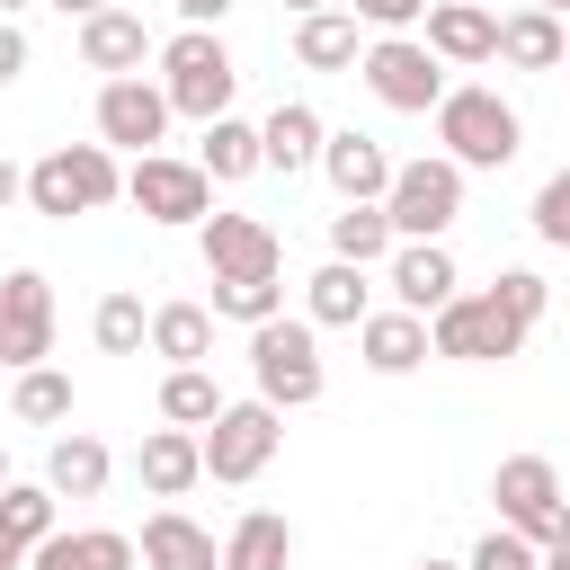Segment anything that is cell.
<instances>
[{
	"instance_id": "obj_1",
	"label": "cell",
	"mask_w": 570,
	"mask_h": 570,
	"mask_svg": "<svg viewBox=\"0 0 570 570\" xmlns=\"http://www.w3.org/2000/svg\"><path fill=\"white\" fill-rule=\"evenodd\" d=\"M232 89H240V71H232V53H223L214 27H178L160 45V98H169V116L214 125V116H232Z\"/></svg>"
},
{
	"instance_id": "obj_2",
	"label": "cell",
	"mask_w": 570,
	"mask_h": 570,
	"mask_svg": "<svg viewBox=\"0 0 570 570\" xmlns=\"http://www.w3.org/2000/svg\"><path fill=\"white\" fill-rule=\"evenodd\" d=\"M436 142H445V160L454 169H508L517 160V142H525V125H517V107L499 98V89H445L436 98Z\"/></svg>"
},
{
	"instance_id": "obj_3",
	"label": "cell",
	"mask_w": 570,
	"mask_h": 570,
	"mask_svg": "<svg viewBox=\"0 0 570 570\" xmlns=\"http://www.w3.org/2000/svg\"><path fill=\"white\" fill-rule=\"evenodd\" d=\"M116 196H125V169H116L107 142H53V151L27 169V205L53 214V223L98 214V205H116Z\"/></svg>"
},
{
	"instance_id": "obj_4",
	"label": "cell",
	"mask_w": 570,
	"mask_h": 570,
	"mask_svg": "<svg viewBox=\"0 0 570 570\" xmlns=\"http://www.w3.org/2000/svg\"><path fill=\"white\" fill-rule=\"evenodd\" d=\"M454 214H463V169H454L445 151L392 169V187H383V223H392V240H445Z\"/></svg>"
},
{
	"instance_id": "obj_5",
	"label": "cell",
	"mask_w": 570,
	"mask_h": 570,
	"mask_svg": "<svg viewBox=\"0 0 570 570\" xmlns=\"http://www.w3.org/2000/svg\"><path fill=\"white\" fill-rule=\"evenodd\" d=\"M249 374H258V401L267 410H303V401H321V338H312V321H258L249 330Z\"/></svg>"
},
{
	"instance_id": "obj_6",
	"label": "cell",
	"mask_w": 570,
	"mask_h": 570,
	"mask_svg": "<svg viewBox=\"0 0 570 570\" xmlns=\"http://www.w3.org/2000/svg\"><path fill=\"white\" fill-rule=\"evenodd\" d=\"M285 445V410L267 401H223L214 428H196V454H205V481H258Z\"/></svg>"
},
{
	"instance_id": "obj_7",
	"label": "cell",
	"mask_w": 570,
	"mask_h": 570,
	"mask_svg": "<svg viewBox=\"0 0 570 570\" xmlns=\"http://www.w3.org/2000/svg\"><path fill=\"white\" fill-rule=\"evenodd\" d=\"M356 80H365L392 116H428V107L445 98V62H436L419 36H374V45L356 53Z\"/></svg>"
},
{
	"instance_id": "obj_8",
	"label": "cell",
	"mask_w": 570,
	"mask_h": 570,
	"mask_svg": "<svg viewBox=\"0 0 570 570\" xmlns=\"http://www.w3.org/2000/svg\"><path fill=\"white\" fill-rule=\"evenodd\" d=\"M490 499H499V525H508V534H525L534 552H543L552 534H570V508H561V472H552L543 454H508V463L490 472Z\"/></svg>"
},
{
	"instance_id": "obj_9",
	"label": "cell",
	"mask_w": 570,
	"mask_h": 570,
	"mask_svg": "<svg viewBox=\"0 0 570 570\" xmlns=\"http://www.w3.org/2000/svg\"><path fill=\"white\" fill-rule=\"evenodd\" d=\"M428 347H436V356H454V365H499V356H517V347H525V330H517L490 294H454V303L428 321Z\"/></svg>"
},
{
	"instance_id": "obj_10",
	"label": "cell",
	"mask_w": 570,
	"mask_h": 570,
	"mask_svg": "<svg viewBox=\"0 0 570 570\" xmlns=\"http://www.w3.org/2000/svg\"><path fill=\"white\" fill-rule=\"evenodd\" d=\"M125 196L142 205V223H205L214 214V178L196 160H169V151H142L125 169Z\"/></svg>"
},
{
	"instance_id": "obj_11",
	"label": "cell",
	"mask_w": 570,
	"mask_h": 570,
	"mask_svg": "<svg viewBox=\"0 0 570 570\" xmlns=\"http://www.w3.org/2000/svg\"><path fill=\"white\" fill-rule=\"evenodd\" d=\"M53 356V285L36 267H9L0 276V365H45Z\"/></svg>"
},
{
	"instance_id": "obj_12",
	"label": "cell",
	"mask_w": 570,
	"mask_h": 570,
	"mask_svg": "<svg viewBox=\"0 0 570 570\" xmlns=\"http://www.w3.org/2000/svg\"><path fill=\"white\" fill-rule=\"evenodd\" d=\"M160 134H169V98H160V80L134 71V80H107V89H98V142H107V151H134V160H142Z\"/></svg>"
},
{
	"instance_id": "obj_13",
	"label": "cell",
	"mask_w": 570,
	"mask_h": 570,
	"mask_svg": "<svg viewBox=\"0 0 570 570\" xmlns=\"http://www.w3.org/2000/svg\"><path fill=\"white\" fill-rule=\"evenodd\" d=\"M196 249H205L214 276H276V258H285L258 214H205L196 223Z\"/></svg>"
},
{
	"instance_id": "obj_14",
	"label": "cell",
	"mask_w": 570,
	"mask_h": 570,
	"mask_svg": "<svg viewBox=\"0 0 570 570\" xmlns=\"http://www.w3.org/2000/svg\"><path fill=\"white\" fill-rule=\"evenodd\" d=\"M454 294H463V276H454V249H445V240H401V249H392V303H401V312L436 321Z\"/></svg>"
},
{
	"instance_id": "obj_15",
	"label": "cell",
	"mask_w": 570,
	"mask_h": 570,
	"mask_svg": "<svg viewBox=\"0 0 570 570\" xmlns=\"http://www.w3.org/2000/svg\"><path fill=\"white\" fill-rule=\"evenodd\" d=\"M428 36V53L436 62H499V18L481 9V0H428V18H419Z\"/></svg>"
},
{
	"instance_id": "obj_16",
	"label": "cell",
	"mask_w": 570,
	"mask_h": 570,
	"mask_svg": "<svg viewBox=\"0 0 570 570\" xmlns=\"http://www.w3.org/2000/svg\"><path fill=\"white\" fill-rule=\"evenodd\" d=\"M321 169H330L338 205H383V187H392V160L374 134H321Z\"/></svg>"
},
{
	"instance_id": "obj_17",
	"label": "cell",
	"mask_w": 570,
	"mask_h": 570,
	"mask_svg": "<svg viewBox=\"0 0 570 570\" xmlns=\"http://www.w3.org/2000/svg\"><path fill=\"white\" fill-rule=\"evenodd\" d=\"M134 561H142V570H223V543H214L196 517L160 508V517H142V543H134Z\"/></svg>"
},
{
	"instance_id": "obj_18",
	"label": "cell",
	"mask_w": 570,
	"mask_h": 570,
	"mask_svg": "<svg viewBox=\"0 0 570 570\" xmlns=\"http://www.w3.org/2000/svg\"><path fill=\"white\" fill-rule=\"evenodd\" d=\"M142 53H151V27H142L134 9H98V18H80V62H89V71L134 80V71H142Z\"/></svg>"
},
{
	"instance_id": "obj_19",
	"label": "cell",
	"mask_w": 570,
	"mask_h": 570,
	"mask_svg": "<svg viewBox=\"0 0 570 570\" xmlns=\"http://www.w3.org/2000/svg\"><path fill=\"white\" fill-rule=\"evenodd\" d=\"M134 472H142V490H151V499H187V490L205 481L196 428H151V436H142V454H134Z\"/></svg>"
},
{
	"instance_id": "obj_20",
	"label": "cell",
	"mask_w": 570,
	"mask_h": 570,
	"mask_svg": "<svg viewBox=\"0 0 570 570\" xmlns=\"http://www.w3.org/2000/svg\"><path fill=\"white\" fill-rule=\"evenodd\" d=\"M499 62H517V71H561V62H570V27H561L552 9H508V18H499Z\"/></svg>"
},
{
	"instance_id": "obj_21",
	"label": "cell",
	"mask_w": 570,
	"mask_h": 570,
	"mask_svg": "<svg viewBox=\"0 0 570 570\" xmlns=\"http://www.w3.org/2000/svg\"><path fill=\"white\" fill-rule=\"evenodd\" d=\"M321 134H330V125H321V107L285 98V107L258 125V169H285V178H294V169H312V160H321Z\"/></svg>"
},
{
	"instance_id": "obj_22",
	"label": "cell",
	"mask_w": 570,
	"mask_h": 570,
	"mask_svg": "<svg viewBox=\"0 0 570 570\" xmlns=\"http://www.w3.org/2000/svg\"><path fill=\"white\" fill-rule=\"evenodd\" d=\"M356 347H365V365H374V374H410V365H428V356H436L419 312H365V321H356Z\"/></svg>"
},
{
	"instance_id": "obj_23",
	"label": "cell",
	"mask_w": 570,
	"mask_h": 570,
	"mask_svg": "<svg viewBox=\"0 0 570 570\" xmlns=\"http://www.w3.org/2000/svg\"><path fill=\"white\" fill-rule=\"evenodd\" d=\"M374 312V285H365V267H347V258H330L321 276H312V294H303V321L312 330H356Z\"/></svg>"
},
{
	"instance_id": "obj_24",
	"label": "cell",
	"mask_w": 570,
	"mask_h": 570,
	"mask_svg": "<svg viewBox=\"0 0 570 570\" xmlns=\"http://www.w3.org/2000/svg\"><path fill=\"white\" fill-rule=\"evenodd\" d=\"M107 472H116V454L98 436H53V454H45V490L53 499H98Z\"/></svg>"
},
{
	"instance_id": "obj_25",
	"label": "cell",
	"mask_w": 570,
	"mask_h": 570,
	"mask_svg": "<svg viewBox=\"0 0 570 570\" xmlns=\"http://www.w3.org/2000/svg\"><path fill=\"white\" fill-rule=\"evenodd\" d=\"M294 561V525L276 508H249L232 534H223V570H285Z\"/></svg>"
},
{
	"instance_id": "obj_26",
	"label": "cell",
	"mask_w": 570,
	"mask_h": 570,
	"mask_svg": "<svg viewBox=\"0 0 570 570\" xmlns=\"http://www.w3.org/2000/svg\"><path fill=\"white\" fill-rule=\"evenodd\" d=\"M356 53H365V45H356V18H347V9H312V18L294 27V62H303V71H356Z\"/></svg>"
},
{
	"instance_id": "obj_27",
	"label": "cell",
	"mask_w": 570,
	"mask_h": 570,
	"mask_svg": "<svg viewBox=\"0 0 570 570\" xmlns=\"http://www.w3.org/2000/svg\"><path fill=\"white\" fill-rule=\"evenodd\" d=\"M205 347H214V312H205V303H160V312H151V356L205 365Z\"/></svg>"
},
{
	"instance_id": "obj_28",
	"label": "cell",
	"mask_w": 570,
	"mask_h": 570,
	"mask_svg": "<svg viewBox=\"0 0 570 570\" xmlns=\"http://www.w3.org/2000/svg\"><path fill=\"white\" fill-rule=\"evenodd\" d=\"M330 258H347V267L392 258V223H383V205H338V214H330Z\"/></svg>"
},
{
	"instance_id": "obj_29",
	"label": "cell",
	"mask_w": 570,
	"mask_h": 570,
	"mask_svg": "<svg viewBox=\"0 0 570 570\" xmlns=\"http://www.w3.org/2000/svg\"><path fill=\"white\" fill-rule=\"evenodd\" d=\"M160 419H169V428H214V419H223V383H214L205 365H169V383H160Z\"/></svg>"
},
{
	"instance_id": "obj_30",
	"label": "cell",
	"mask_w": 570,
	"mask_h": 570,
	"mask_svg": "<svg viewBox=\"0 0 570 570\" xmlns=\"http://www.w3.org/2000/svg\"><path fill=\"white\" fill-rule=\"evenodd\" d=\"M196 169L223 187V178H249L258 169V125H240V116H214L205 125V151H196Z\"/></svg>"
},
{
	"instance_id": "obj_31",
	"label": "cell",
	"mask_w": 570,
	"mask_h": 570,
	"mask_svg": "<svg viewBox=\"0 0 570 570\" xmlns=\"http://www.w3.org/2000/svg\"><path fill=\"white\" fill-rule=\"evenodd\" d=\"M276 312H285V285H276V276H214V321L258 330V321H276Z\"/></svg>"
},
{
	"instance_id": "obj_32",
	"label": "cell",
	"mask_w": 570,
	"mask_h": 570,
	"mask_svg": "<svg viewBox=\"0 0 570 570\" xmlns=\"http://www.w3.org/2000/svg\"><path fill=\"white\" fill-rule=\"evenodd\" d=\"M0 534H9L18 552H36V543L53 534V490H45V481H9V490H0Z\"/></svg>"
},
{
	"instance_id": "obj_33",
	"label": "cell",
	"mask_w": 570,
	"mask_h": 570,
	"mask_svg": "<svg viewBox=\"0 0 570 570\" xmlns=\"http://www.w3.org/2000/svg\"><path fill=\"white\" fill-rule=\"evenodd\" d=\"M89 330H98L107 356H142V347H151V312H142V294H107Z\"/></svg>"
},
{
	"instance_id": "obj_34",
	"label": "cell",
	"mask_w": 570,
	"mask_h": 570,
	"mask_svg": "<svg viewBox=\"0 0 570 570\" xmlns=\"http://www.w3.org/2000/svg\"><path fill=\"white\" fill-rule=\"evenodd\" d=\"M18 419H27V428H53V419H71V374H53V365H27V374H18Z\"/></svg>"
},
{
	"instance_id": "obj_35",
	"label": "cell",
	"mask_w": 570,
	"mask_h": 570,
	"mask_svg": "<svg viewBox=\"0 0 570 570\" xmlns=\"http://www.w3.org/2000/svg\"><path fill=\"white\" fill-rule=\"evenodd\" d=\"M490 303L517 321V330H534L543 321V303H552V285L534 276V267H499V285H490Z\"/></svg>"
},
{
	"instance_id": "obj_36",
	"label": "cell",
	"mask_w": 570,
	"mask_h": 570,
	"mask_svg": "<svg viewBox=\"0 0 570 570\" xmlns=\"http://www.w3.org/2000/svg\"><path fill=\"white\" fill-rule=\"evenodd\" d=\"M534 240L570 249V169H552V178L534 187Z\"/></svg>"
},
{
	"instance_id": "obj_37",
	"label": "cell",
	"mask_w": 570,
	"mask_h": 570,
	"mask_svg": "<svg viewBox=\"0 0 570 570\" xmlns=\"http://www.w3.org/2000/svg\"><path fill=\"white\" fill-rule=\"evenodd\" d=\"M463 570H543V552L525 543V534H508V525H490L481 543H472V561Z\"/></svg>"
},
{
	"instance_id": "obj_38",
	"label": "cell",
	"mask_w": 570,
	"mask_h": 570,
	"mask_svg": "<svg viewBox=\"0 0 570 570\" xmlns=\"http://www.w3.org/2000/svg\"><path fill=\"white\" fill-rule=\"evenodd\" d=\"M428 18V0H356V27H383V36H410Z\"/></svg>"
},
{
	"instance_id": "obj_39",
	"label": "cell",
	"mask_w": 570,
	"mask_h": 570,
	"mask_svg": "<svg viewBox=\"0 0 570 570\" xmlns=\"http://www.w3.org/2000/svg\"><path fill=\"white\" fill-rule=\"evenodd\" d=\"M80 543H89V570H134V534H116V525H89Z\"/></svg>"
},
{
	"instance_id": "obj_40",
	"label": "cell",
	"mask_w": 570,
	"mask_h": 570,
	"mask_svg": "<svg viewBox=\"0 0 570 570\" xmlns=\"http://www.w3.org/2000/svg\"><path fill=\"white\" fill-rule=\"evenodd\" d=\"M27 570H89V543H80V534H45V543L27 552Z\"/></svg>"
},
{
	"instance_id": "obj_41",
	"label": "cell",
	"mask_w": 570,
	"mask_h": 570,
	"mask_svg": "<svg viewBox=\"0 0 570 570\" xmlns=\"http://www.w3.org/2000/svg\"><path fill=\"white\" fill-rule=\"evenodd\" d=\"M27 71V36H18V18H0V89Z\"/></svg>"
},
{
	"instance_id": "obj_42",
	"label": "cell",
	"mask_w": 570,
	"mask_h": 570,
	"mask_svg": "<svg viewBox=\"0 0 570 570\" xmlns=\"http://www.w3.org/2000/svg\"><path fill=\"white\" fill-rule=\"evenodd\" d=\"M223 9H232V0H178V18H187V27H223Z\"/></svg>"
},
{
	"instance_id": "obj_43",
	"label": "cell",
	"mask_w": 570,
	"mask_h": 570,
	"mask_svg": "<svg viewBox=\"0 0 570 570\" xmlns=\"http://www.w3.org/2000/svg\"><path fill=\"white\" fill-rule=\"evenodd\" d=\"M18 196H27V169H18V160H9V151H0V214H9V205H18Z\"/></svg>"
},
{
	"instance_id": "obj_44",
	"label": "cell",
	"mask_w": 570,
	"mask_h": 570,
	"mask_svg": "<svg viewBox=\"0 0 570 570\" xmlns=\"http://www.w3.org/2000/svg\"><path fill=\"white\" fill-rule=\"evenodd\" d=\"M62 18H98V9H116V0H53Z\"/></svg>"
},
{
	"instance_id": "obj_45",
	"label": "cell",
	"mask_w": 570,
	"mask_h": 570,
	"mask_svg": "<svg viewBox=\"0 0 570 570\" xmlns=\"http://www.w3.org/2000/svg\"><path fill=\"white\" fill-rule=\"evenodd\" d=\"M543 570H570V534H552V543H543Z\"/></svg>"
},
{
	"instance_id": "obj_46",
	"label": "cell",
	"mask_w": 570,
	"mask_h": 570,
	"mask_svg": "<svg viewBox=\"0 0 570 570\" xmlns=\"http://www.w3.org/2000/svg\"><path fill=\"white\" fill-rule=\"evenodd\" d=\"M18 561H27V552H18V543H9V534H0V570H18Z\"/></svg>"
},
{
	"instance_id": "obj_47",
	"label": "cell",
	"mask_w": 570,
	"mask_h": 570,
	"mask_svg": "<svg viewBox=\"0 0 570 570\" xmlns=\"http://www.w3.org/2000/svg\"><path fill=\"white\" fill-rule=\"evenodd\" d=\"M285 9H294V18H312V9H330V0H285Z\"/></svg>"
},
{
	"instance_id": "obj_48",
	"label": "cell",
	"mask_w": 570,
	"mask_h": 570,
	"mask_svg": "<svg viewBox=\"0 0 570 570\" xmlns=\"http://www.w3.org/2000/svg\"><path fill=\"white\" fill-rule=\"evenodd\" d=\"M525 9H552V18H570V0H525Z\"/></svg>"
},
{
	"instance_id": "obj_49",
	"label": "cell",
	"mask_w": 570,
	"mask_h": 570,
	"mask_svg": "<svg viewBox=\"0 0 570 570\" xmlns=\"http://www.w3.org/2000/svg\"><path fill=\"white\" fill-rule=\"evenodd\" d=\"M18 9H36V0H0V18H18Z\"/></svg>"
},
{
	"instance_id": "obj_50",
	"label": "cell",
	"mask_w": 570,
	"mask_h": 570,
	"mask_svg": "<svg viewBox=\"0 0 570 570\" xmlns=\"http://www.w3.org/2000/svg\"><path fill=\"white\" fill-rule=\"evenodd\" d=\"M419 570H463V561H436V552H428V561H419Z\"/></svg>"
},
{
	"instance_id": "obj_51",
	"label": "cell",
	"mask_w": 570,
	"mask_h": 570,
	"mask_svg": "<svg viewBox=\"0 0 570 570\" xmlns=\"http://www.w3.org/2000/svg\"><path fill=\"white\" fill-rule=\"evenodd\" d=\"M0 490H9V454H0Z\"/></svg>"
},
{
	"instance_id": "obj_52",
	"label": "cell",
	"mask_w": 570,
	"mask_h": 570,
	"mask_svg": "<svg viewBox=\"0 0 570 570\" xmlns=\"http://www.w3.org/2000/svg\"><path fill=\"white\" fill-rule=\"evenodd\" d=\"M561 27H570V18H561Z\"/></svg>"
},
{
	"instance_id": "obj_53",
	"label": "cell",
	"mask_w": 570,
	"mask_h": 570,
	"mask_svg": "<svg viewBox=\"0 0 570 570\" xmlns=\"http://www.w3.org/2000/svg\"><path fill=\"white\" fill-rule=\"evenodd\" d=\"M481 9H490V0H481Z\"/></svg>"
}]
</instances>
